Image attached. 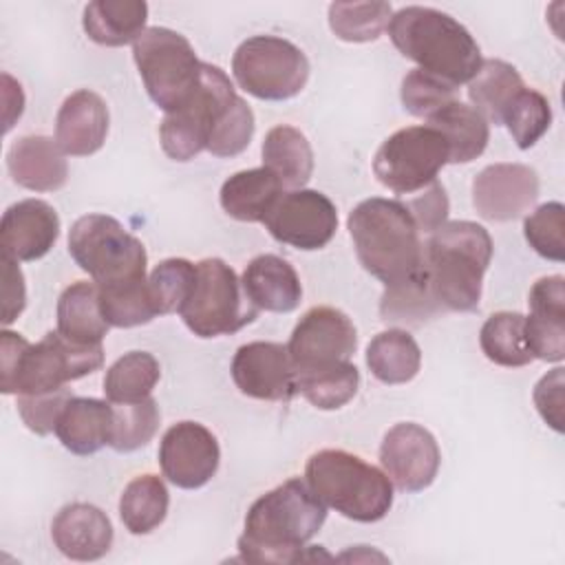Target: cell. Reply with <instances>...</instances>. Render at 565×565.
Returning a JSON list of instances; mask_svg holds the SVG:
<instances>
[{
	"instance_id": "8992f818",
	"label": "cell",
	"mask_w": 565,
	"mask_h": 565,
	"mask_svg": "<svg viewBox=\"0 0 565 565\" xmlns=\"http://www.w3.org/2000/svg\"><path fill=\"white\" fill-rule=\"evenodd\" d=\"M305 481L327 508L358 523H375L393 505L386 472L340 448L313 452L305 466Z\"/></svg>"
},
{
	"instance_id": "cb8c5ba5",
	"label": "cell",
	"mask_w": 565,
	"mask_h": 565,
	"mask_svg": "<svg viewBox=\"0 0 565 565\" xmlns=\"http://www.w3.org/2000/svg\"><path fill=\"white\" fill-rule=\"evenodd\" d=\"M113 424V404L97 397H68L64 404L55 435L73 455H93L108 446Z\"/></svg>"
},
{
	"instance_id": "9a60e30c",
	"label": "cell",
	"mask_w": 565,
	"mask_h": 565,
	"mask_svg": "<svg viewBox=\"0 0 565 565\" xmlns=\"http://www.w3.org/2000/svg\"><path fill=\"white\" fill-rule=\"evenodd\" d=\"M380 463L395 488L402 492H422L435 481L441 452L430 430L413 422H402L386 430L380 444Z\"/></svg>"
},
{
	"instance_id": "e575fe53",
	"label": "cell",
	"mask_w": 565,
	"mask_h": 565,
	"mask_svg": "<svg viewBox=\"0 0 565 565\" xmlns=\"http://www.w3.org/2000/svg\"><path fill=\"white\" fill-rule=\"evenodd\" d=\"M161 377L157 358L148 351H128L117 358L104 377V395L110 404L141 402L152 395Z\"/></svg>"
},
{
	"instance_id": "f35d334b",
	"label": "cell",
	"mask_w": 565,
	"mask_h": 565,
	"mask_svg": "<svg viewBox=\"0 0 565 565\" xmlns=\"http://www.w3.org/2000/svg\"><path fill=\"white\" fill-rule=\"evenodd\" d=\"M159 428V408L150 397L141 402L113 404V424L108 446L117 452H132L143 448Z\"/></svg>"
},
{
	"instance_id": "277c9868",
	"label": "cell",
	"mask_w": 565,
	"mask_h": 565,
	"mask_svg": "<svg viewBox=\"0 0 565 565\" xmlns=\"http://www.w3.org/2000/svg\"><path fill=\"white\" fill-rule=\"evenodd\" d=\"M492 236L475 221H446L424 247V271L444 311H475L492 260Z\"/></svg>"
},
{
	"instance_id": "1f68e13d",
	"label": "cell",
	"mask_w": 565,
	"mask_h": 565,
	"mask_svg": "<svg viewBox=\"0 0 565 565\" xmlns=\"http://www.w3.org/2000/svg\"><path fill=\"white\" fill-rule=\"evenodd\" d=\"M360 371L351 360L296 371V391L320 411H338L358 393Z\"/></svg>"
},
{
	"instance_id": "5bb4252c",
	"label": "cell",
	"mask_w": 565,
	"mask_h": 565,
	"mask_svg": "<svg viewBox=\"0 0 565 565\" xmlns=\"http://www.w3.org/2000/svg\"><path fill=\"white\" fill-rule=\"evenodd\" d=\"M358 347L351 318L335 307H311L294 327L287 342L296 371L349 360Z\"/></svg>"
},
{
	"instance_id": "d4e9b609",
	"label": "cell",
	"mask_w": 565,
	"mask_h": 565,
	"mask_svg": "<svg viewBox=\"0 0 565 565\" xmlns=\"http://www.w3.org/2000/svg\"><path fill=\"white\" fill-rule=\"evenodd\" d=\"M282 192V183L263 166L234 172L230 179H225L218 201L230 218L243 223H263Z\"/></svg>"
},
{
	"instance_id": "4fadbf2b",
	"label": "cell",
	"mask_w": 565,
	"mask_h": 565,
	"mask_svg": "<svg viewBox=\"0 0 565 565\" xmlns=\"http://www.w3.org/2000/svg\"><path fill=\"white\" fill-rule=\"evenodd\" d=\"M263 223L278 243L313 252L335 236L338 210L327 194L298 188L282 192Z\"/></svg>"
},
{
	"instance_id": "f1b7e54d",
	"label": "cell",
	"mask_w": 565,
	"mask_h": 565,
	"mask_svg": "<svg viewBox=\"0 0 565 565\" xmlns=\"http://www.w3.org/2000/svg\"><path fill=\"white\" fill-rule=\"evenodd\" d=\"M428 126L439 130L448 143V163H470L488 146L490 124L468 104L455 99L437 110Z\"/></svg>"
},
{
	"instance_id": "ffe728a7",
	"label": "cell",
	"mask_w": 565,
	"mask_h": 565,
	"mask_svg": "<svg viewBox=\"0 0 565 565\" xmlns=\"http://www.w3.org/2000/svg\"><path fill=\"white\" fill-rule=\"evenodd\" d=\"M108 106L88 88L71 93L55 117V141L64 154L88 157L95 154L108 135Z\"/></svg>"
},
{
	"instance_id": "7bdbcfd3",
	"label": "cell",
	"mask_w": 565,
	"mask_h": 565,
	"mask_svg": "<svg viewBox=\"0 0 565 565\" xmlns=\"http://www.w3.org/2000/svg\"><path fill=\"white\" fill-rule=\"evenodd\" d=\"M399 97L406 113L419 119H430L437 110L457 99V86L422 68H413L402 79Z\"/></svg>"
},
{
	"instance_id": "ac0fdd59",
	"label": "cell",
	"mask_w": 565,
	"mask_h": 565,
	"mask_svg": "<svg viewBox=\"0 0 565 565\" xmlns=\"http://www.w3.org/2000/svg\"><path fill=\"white\" fill-rule=\"evenodd\" d=\"M539 199V174L525 163L486 166L472 181V205L486 221L523 216Z\"/></svg>"
},
{
	"instance_id": "ba28073f",
	"label": "cell",
	"mask_w": 565,
	"mask_h": 565,
	"mask_svg": "<svg viewBox=\"0 0 565 565\" xmlns=\"http://www.w3.org/2000/svg\"><path fill=\"white\" fill-rule=\"evenodd\" d=\"M68 254L97 287L146 280L143 243L108 214L79 216L68 232Z\"/></svg>"
},
{
	"instance_id": "7dc6e473",
	"label": "cell",
	"mask_w": 565,
	"mask_h": 565,
	"mask_svg": "<svg viewBox=\"0 0 565 565\" xmlns=\"http://www.w3.org/2000/svg\"><path fill=\"white\" fill-rule=\"evenodd\" d=\"M408 214L413 216L419 232L433 234L437 227H441L448 218V196L444 185L435 179L419 192L411 194V199L404 203Z\"/></svg>"
},
{
	"instance_id": "8fae6325",
	"label": "cell",
	"mask_w": 565,
	"mask_h": 565,
	"mask_svg": "<svg viewBox=\"0 0 565 565\" xmlns=\"http://www.w3.org/2000/svg\"><path fill=\"white\" fill-rule=\"evenodd\" d=\"M238 97L230 77L214 64L203 62L201 86L185 106L168 113L159 126V141L172 161H190L207 150L214 126Z\"/></svg>"
},
{
	"instance_id": "d6a6232c",
	"label": "cell",
	"mask_w": 565,
	"mask_h": 565,
	"mask_svg": "<svg viewBox=\"0 0 565 565\" xmlns=\"http://www.w3.org/2000/svg\"><path fill=\"white\" fill-rule=\"evenodd\" d=\"M523 86V77L512 64L503 60H483L475 77L468 82L470 106L488 124H501L505 106Z\"/></svg>"
},
{
	"instance_id": "816d5d0a",
	"label": "cell",
	"mask_w": 565,
	"mask_h": 565,
	"mask_svg": "<svg viewBox=\"0 0 565 565\" xmlns=\"http://www.w3.org/2000/svg\"><path fill=\"white\" fill-rule=\"evenodd\" d=\"M2 104H4V108H2L4 132H9L24 110L22 86L9 73H2Z\"/></svg>"
},
{
	"instance_id": "7402d4cb",
	"label": "cell",
	"mask_w": 565,
	"mask_h": 565,
	"mask_svg": "<svg viewBox=\"0 0 565 565\" xmlns=\"http://www.w3.org/2000/svg\"><path fill=\"white\" fill-rule=\"evenodd\" d=\"M11 179L31 192H55L68 179V163L55 139L26 135L11 143L7 152Z\"/></svg>"
},
{
	"instance_id": "d6986e66",
	"label": "cell",
	"mask_w": 565,
	"mask_h": 565,
	"mask_svg": "<svg viewBox=\"0 0 565 565\" xmlns=\"http://www.w3.org/2000/svg\"><path fill=\"white\" fill-rule=\"evenodd\" d=\"M60 236V216L42 199H22L9 205L0 221L2 254L31 263L51 252Z\"/></svg>"
},
{
	"instance_id": "7a4b0ae2",
	"label": "cell",
	"mask_w": 565,
	"mask_h": 565,
	"mask_svg": "<svg viewBox=\"0 0 565 565\" xmlns=\"http://www.w3.org/2000/svg\"><path fill=\"white\" fill-rule=\"evenodd\" d=\"M388 38L417 68L452 84H468L483 57L477 40L452 15L433 7H402L391 15Z\"/></svg>"
},
{
	"instance_id": "44dd1931",
	"label": "cell",
	"mask_w": 565,
	"mask_h": 565,
	"mask_svg": "<svg viewBox=\"0 0 565 565\" xmlns=\"http://www.w3.org/2000/svg\"><path fill=\"white\" fill-rule=\"evenodd\" d=\"M51 539L71 561H97L106 556L113 545V525L97 505L75 501L55 514Z\"/></svg>"
},
{
	"instance_id": "c3c4849f",
	"label": "cell",
	"mask_w": 565,
	"mask_h": 565,
	"mask_svg": "<svg viewBox=\"0 0 565 565\" xmlns=\"http://www.w3.org/2000/svg\"><path fill=\"white\" fill-rule=\"evenodd\" d=\"M527 305L532 318L565 324V278L558 274L539 278L530 289Z\"/></svg>"
},
{
	"instance_id": "4dcf8cb0",
	"label": "cell",
	"mask_w": 565,
	"mask_h": 565,
	"mask_svg": "<svg viewBox=\"0 0 565 565\" xmlns=\"http://www.w3.org/2000/svg\"><path fill=\"white\" fill-rule=\"evenodd\" d=\"M366 366L382 384H406L419 373V344L404 329H386L369 342Z\"/></svg>"
},
{
	"instance_id": "52a82bcc",
	"label": "cell",
	"mask_w": 565,
	"mask_h": 565,
	"mask_svg": "<svg viewBox=\"0 0 565 565\" xmlns=\"http://www.w3.org/2000/svg\"><path fill=\"white\" fill-rule=\"evenodd\" d=\"M132 57L148 97L166 115L179 110L201 86L203 62L190 40L166 26H148L132 42Z\"/></svg>"
},
{
	"instance_id": "681fc988",
	"label": "cell",
	"mask_w": 565,
	"mask_h": 565,
	"mask_svg": "<svg viewBox=\"0 0 565 565\" xmlns=\"http://www.w3.org/2000/svg\"><path fill=\"white\" fill-rule=\"evenodd\" d=\"M525 338L534 360L561 362L565 358V324L525 316Z\"/></svg>"
},
{
	"instance_id": "60d3db41",
	"label": "cell",
	"mask_w": 565,
	"mask_h": 565,
	"mask_svg": "<svg viewBox=\"0 0 565 565\" xmlns=\"http://www.w3.org/2000/svg\"><path fill=\"white\" fill-rule=\"evenodd\" d=\"M196 280V265L185 258H166L148 276V294L157 316L179 313Z\"/></svg>"
},
{
	"instance_id": "9c48e42d",
	"label": "cell",
	"mask_w": 565,
	"mask_h": 565,
	"mask_svg": "<svg viewBox=\"0 0 565 565\" xmlns=\"http://www.w3.org/2000/svg\"><path fill=\"white\" fill-rule=\"evenodd\" d=\"M179 316L194 335L218 338L247 327L258 316V307L225 260L203 258L196 263L194 287Z\"/></svg>"
},
{
	"instance_id": "ee69618b",
	"label": "cell",
	"mask_w": 565,
	"mask_h": 565,
	"mask_svg": "<svg viewBox=\"0 0 565 565\" xmlns=\"http://www.w3.org/2000/svg\"><path fill=\"white\" fill-rule=\"evenodd\" d=\"M254 135V113L247 102L238 95L232 106L223 113L218 124L212 130L207 141V152L221 159H230L241 154Z\"/></svg>"
},
{
	"instance_id": "6da1fadb",
	"label": "cell",
	"mask_w": 565,
	"mask_h": 565,
	"mask_svg": "<svg viewBox=\"0 0 565 565\" xmlns=\"http://www.w3.org/2000/svg\"><path fill=\"white\" fill-rule=\"evenodd\" d=\"M324 519L327 505L305 479L291 477L249 505L238 536L241 558L274 565L307 561V543L318 534Z\"/></svg>"
},
{
	"instance_id": "836d02e7",
	"label": "cell",
	"mask_w": 565,
	"mask_h": 565,
	"mask_svg": "<svg viewBox=\"0 0 565 565\" xmlns=\"http://www.w3.org/2000/svg\"><path fill=\"white\" fill-rule=\"evenodd\" d=\"M170 494L157 475L135 477L119 497V519L130 534H150L168 514Z\"/></svg>"
},
{
	"instance_id": "ab89813d",
	"label": "cell",
	"mask_w": 565,
	"mask_h": 565,
	"mask_svg": "<svg viewBox=\"0 0 565 565\" xmlns=\"http://www.w3.org/2000/svg\"><path fill=\"white\" fill-rule=\"evenodd\" d=\"M99 307L106 322L119 329L148 324L157 316V309L148 294V278L137 282L99 287Z\"/></svg>"
},
{
	"instance_id": "74e56055",
	"label": "cell",
	"mask_w": 565,
	"mask_h": 565,
	"mask_svg": "<svg viewBox=\"0 0 565 565\" xmlns=\"http://www.w3.org/2000/svg\"><path fill=\"white\" fill-rule=\"evenodd\" d=\"M501 124H505L516 148H532L550 130L552 124V108L547 97L536 88L523 86L505 106Z\"/></svg>"
},
{
	"instance_id": "4316f807",
	"label": "cell",
	"mask_w": 565,
	"mask_h": 565,
	"mask_svg": "<svg viewBox=\"0 0 565 565\" xmlns=\"http://www.w3.org/2000/svg\"><path fill=\"white\" fill-rule=\"evenodd\" d=\"M110 324L106 322L99 307L97 282L77 280L68 285L57 300V331L84 347L102 344Z\"/></svg>"
},
{
	"instance_id": "f907efd6",
	"label": "cell",
	"mask_w": 565,
	"mask_h": 565,
	"mask_svg": "<svg viewBox=\"0 0 565 565\" xmlns=\"http://www.w3.org/2000/svg\"><path fill=\"white\" fill-rule=\"evenodd\" d=\"M2 324L9 327L24 311L26 305V285L18 260L2 254Z\"/></svg>"
},
{
	"instance_id": "f546056e",
	"label": "cell",
	"mask_w": 565,
	"mask_h": 565,
	"mask_svg": "<svg viewBox=\"0 0 565 565\" xmlns=\"http://www.w3.org/2000/svg\"><path fill=\"white\" fill-rule=\"evenodd\" d=\"M444 313V307L435 298L428 276L424 271V263L411 276L386 285L380 300V316L384 322L404 324V327H422Z\"/></svg>"
},
{
	"instance_id": "603a6c76",
	"label": "cell",
	"mask_w": 565,
	"mask_h": 565,
	"mask_svg": "<svg viewBox=\"0 0 565 565\" xmlns=\"http://www.w3.org/2000/svg\"><path fill=\"white\" fill-rule=\"evenodd\" d=\"M249 300L271 313H289L300 305L302 285L296 269L276 254L252 258L241 278Z\"/></svg>"
},
{
	"instance_id": "e0dca14e",
	"label": "cell",
	"mask_w": 565,
	"mask_h": 565,
	"mask_svg": "<svg viewBox=\"0 0 565 565\" xmlns=\"http://www.w3.org/2000/svg\"><path fill=\"white\" fill-rule=\"evenodd\" d=\"M236 388L254 399L287 402L296 391V369L287 344L247 342L236 349L230 366Z\"/></svg>"
},
{
	"instance_id": "f6af8a7d",
	"label": "cell",
	"mask_w": 565,
	"mask_h": 565,
	"mask_svg": "<svg viewBox=\"0 0 565 565\" xmlns=\"http://www.w3.org/2000/svg\"><path fill=\"white\" fill-rule=\"evenodd\" d=\"M71 393L68 388H57L49 393H35V395H18V413L26 428L35 435H49L55 433L57 417L68 402Z\"/></svg>"
},
{
	"instance_id": "7c38bea8",
	"label": "cell",
	"mask_w": 565,
	"mask_h": 565,
	"mask_svg": "<svg viewBox=\"0 0 565 565\" xmlns=\"http://www.w3.org/2000/svg\"><path fill=\"white\" fill-rule=\"evenodd\" d=\"M448 163V143L433 126H408L382 141L373 174L395 194H415L437 179Z\"/></svg>"
},
{
	"instance_id": "bcb514c9",
	"label": "cell",
	"mask_w": 565,
	"mask_h": 565,
	"mask_svg": "<svg viewBox=\"0 0 565 565\" xmlns=\"http://www.w3.org/2000/svg\"><path fill=\"white\" fill-rule=\"evenodd\" d=\"M534 406L541 419L556 433L565 430V369L547 371L534 386Z\"/></svg>"
},
{
	"instance_id": "30bf717a",
	"label": "cell",
	"mask_w": 565,
	"mask_h": 565,
	"mask_svg": "<svg viewBox=\"0 0 565 565\" xmlns=\"http://www.w3.org/2000/svg\"><path fill=\"white\" fill-rule=\"evenodd\" d=\"M236 84L256 99L282 102L296 97L309 79L307 55L278 35H252L232 57Z\"/></svg>"
},
{
	"instance_id": "484cf974",
	"label": "cell",
	"mask_w": 565,
	"mask_h": 565,
	"mask_svg": "<svg viewBox=\"0 0 565 565\" xmlns=\"http://www.w3.org/2000/svg\"><path fill=\"white\" fill-rule=\"evenodd\" d=\"M148 4L141 0H95L84 7L82 26L102 46H124L146 31Z\"/></svg>"
},
{
	"instance_id": "83f0119b",
	"label": "cell",
	"mask_w": 565,
	"mask_h": 565,
	"mask_svg": "<svg viewBox=\"0 0 565 565\" xmlns=\"http://www.w3.org/2000/svg\"><path fill=\"white\" fill-rule=\"evenodd\" d=\"M263 166L276 174L282 188L298 190L313 174V150L307 137L287 124L274 126L263 141Z\"/></svg>"
},
{
	"instance_id": "3957f363",
	"label": "cell",
	"mask_w": 565,
	"mask_h": 565,
	"mask_svg": "<svg viewBox=\"0 0 565 565\" xmlns=\"http://www.w3.org/2000/svg\"><path fill=\"white\" fill-rule=\"evenodd\" d=\"M102 364V344H75L57 329L35 344L9 329L0 333V391L4 395L57 391L73 380L99 371Z\"/></svg>"
},
{
	"instance_id": "d590c367",
	"label": "cell",
	"mask_w": 565,
	"mask_h": 565,
	"mask_svg": "<svg viewBox=\"0 0 565 565\" xmlns=\"http://www.w3.org/2000/svg\"><path fill=\"white\" fill-rule=\"evenodd\" d=\"M479 347L490 362L508 369L525 366L534 360L525 338V316L519 311L492 313L479 331Z\"/></svg>"
},
{
	"instance_id": "5b68a950",
	"label": "cell",
	"mask_w": 565,
	"mask_h": 565,
	"mask_svg": "<svg viewBox=\"0 0 565 565\" xmlns=\"http://www.w3.org/2000/svg\"><path fill=\"white\" fill-rule=\"evenodd\" d=\"M347 227L360 265L384 285L411 276L424 263L419 230L402 201L364 199L351 210Z\"/></svg>"
},
{
	"instance_id": "b9f144b4",
	"label": "cell",
	"mask_w": 565,
	"mask_h": 565,
	"mask_svg": "<svg viewBox=\"0 0 565 565\" xmlns=\"http://www.w3.org/2000/svg\"><path fill=\"white\" fill-rule=\"evenodd\" d=\"M565 207L561 201H547L539 205L523 221V236L527 245L543 258L563 263L565 258Z\"/></svg>"
},
{
	"instance_id": "8d00e7d4",
	"label": "cell",
	"mask_w": 565,
	"mask_h": 565,
	"mask_svg": "<svg viewBox=\"0 0 565 565\" xmlns=\"http://www.w3.org/2000/svg\"><path fill=\"white\" fill-rule=\"evenodd\" d=\"M393 9L388 2H331L329 26L338 40L362 44L377 40L388 22Z\"/></svg>"
},
{
	"instance_id": "2e32d148",
	"label": "cell",
	"mask_w": 565,
	"mask_h": 565,
	"mask_svg": "<svg viewBox=\"0 0 565 565\" xmlns=\"http://www.w3.org/2000/svg\"><path fill=\"white\" fill-rule=\"evenodd\" d=\"M221 448L210 428L199 422H177L159 444V466L163 477L183 490L205 486L218 470Z\"/></svg>"
}]
</instances>
